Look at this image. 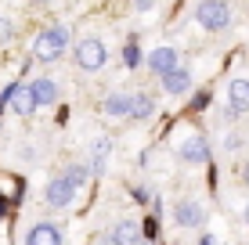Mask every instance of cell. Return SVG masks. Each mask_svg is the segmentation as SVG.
Instances as JSON below:
<instances>
[{"instance_id":"cell-12","label":"cell","mask_w":249,"mask_h":245,"mask_svg":"<svg viewBox=\"0 0 249 245\" xmlns=\"http://www.w3.org/2000/svg\"><path fill=\"white\" fill-rule=\"evenodd\" d=\"M116 245H141L144 238H141V224L137 220H119L116 227H112V234H108Z\"/></svg>"},{"instance_id":"cell-20","label":"cell","mask_w":249,"mask_h":245,"mask_svg":"<svg viewBox=\"0 0 249 245\" xmlns=\"http://www.w3.org/2000/svg\"><path fill=\"white\" fill-rule=\"evenodd\" d=\"M202 108H210V90H199V94L192 98V108H188V112H202Z\"/></svg>"},{"instance_id":"cell-3","label":"cell","mask_w":249,"mask_h":245,"mask_svg":"<svg viewBox=\"0 0 249 245\" xmlns=\"http://www.w3.org/2000/svg\"><path fill=\"white\" fill-rule=\"evenodd\" d=\"M76 69H83V72H98L101 65L108 62V50H105V44H101L98 36H87V40H80L76 44Z\"/></svg>"},{"instance_id":"cell-22","label":"cell","mask_w":249,"mask_h":245,"mask_svg":"<svg viewBox=\"0 0 249 245\" xmlns=\"http://www.w3.org/2000/svg\"><path fill=\"white\" fill-rule=\"evenodd\" d=\"M11 36H15V25L7 22V18H0V47H4L7 40H11Z\"/></svg>"},{"instance_id":"cell-9","label":"cell","mask_w":249,"mask_h":245,"mask_svg":"<svg viewBox=\"0 0 249 245\" xmlns=\"http://www.w3.org/2000/svg\"><path fill=\"white\" fill-rule=\"evenodd\" d=\"M29 90H33V101H36V108H47L58 101V83L51 80V76H36V80H29Z\"/></svg>"},{"instance_id":"cell-11","label":"cell","mask_w":249,"mask_h":245,"mask_svg":"<svg viewBox=\"0 0 249 245\" xmlns=\"http://www.w3.org/2000/svg\"><path fill=\"white\" fill-rule=\"evenodd\" d=\"M162 90H166L170 98H181L192 90V72L188 69H174V72H166L162 76Z\"/></svg>"},{"instance_id":"cell-26","label":"cell","mask_w":249,"mask_h":245,"mask_svg":"<svg viewBox=\"0 0 249 245\" xmlns=\"http://www.w3.org/2000/svg\"><path fill=\"white\" fill-rule=\"evenodd\" d=\"M199 245H220V242L213 238V234H202V238H199Z\"/></svg>"},{"instance_id":"cell-21","label":"cell","mask_w":249,"mask_h":245,"mask_svg":"<svg viewBox=\"0 0 249 245\" xmlns=\"http://www.w3.org/2000/svg\"><path fill=\"white\" fill-rule=\"evenodd\" d=\"M242 145H246V137H242V133H228V137H224V151H238Z\"/></svg>"},{"instance_id":"cell-18","label":"cell","mask_w":249,"mask_h":245,"mask_svg":"<svg viewBox=\"0 0 249 245\" xmlns=\"http://www.w3.org/2000/svg\"><path fill=\"white\" fill-rule=\"evenodd\" d=\"M141 238H144V242H156V238H159V216H156V213H148V216L141 220Z\"/></svg>"},{"instance_id":"cell-30","label":"cell","mask_w":249,"mask_h":245,"mask_svg":"<svg viewBox=\"0 0 249 245\" xmlns=\"http://www.w3.org/2000/svg\"><path fill=\"white\" fill-rule=\"evenodd\" d=\"M36 4H51V0H36Z\"/></svg>"},{"instance_id":"cell-10","label":"cell","mask_w":249,"mask_h":245,"mask_svg":"<svg viewBox=\"0 0 249 245\" xmlns=\"http://www.w3.org/2000/svg\"><path fill=\"white\" fill-rule=\"evenodd\" d=\"M7 108H11L15 115H33V112H36V101H33L29 83H15V87H11V101H7Z\"/></svg>"},{"instance_id":"cell-15","label":"cell","mask_w":249,"mask_h":245,"mask_svg":"<svg viewBox=\"0 0 249 245\" xmlns=\"http://www.w3.org/2000/svg\"><path fill=\"white\" fill-rule=\"evenodd\" d=\"M108 155H112V141H108V137H98V145H94V155H90V173H105Z\"/></svg>"},{"instance_id":"cell-28","label":"cell","mask_w":249,"mask_h":245,"mask_svg":"<svg viewBox=\"0 0 249 245\" xmlns=\"http://www.w3.org/2000/svg\"><path fill=\"white\" fill-rule=\"evenodd\" d=\"M101 245H116V242H112V238H108V234H105V238H101Z\"/></svg>"},{"instance_id":"cell-19","label":"cell","mask_w":249,"mask_h":245,"mask_svg":"<svg viewBox=\"0 0 249 245\" xmlns=\"http://www.w3.org/2000/svg\"><path fill=\"white\" fill-rule=\"evenodd\" d=\"M141 62H144V58H141V50H137V44L130 40V44L123 47V65H126V69H137Z\"/></svg>"},{"instance_id":"cell-16","label":"cell","mask_w":249,"mask_h":245,"mask_svg":"<svg viewBox=\"0 0 249 245\" xmlns=\"http://www.w3.org/2000/svg\"><path fill=\"white\" fill-rule=\"evenodd\" d=\"M130 115L137 123H144V119H152L156 115V98L152 94H134V105H130Z\"/></svg>"},{"instance_id":"cell-23","label":"cell","mask_w":249,"mask_h":245,"mask_svg":"<svg viewBox=\"0 0 249 245\" xmlns=\"http://www.w3.org/2000/svg\"><path fill=\"white\" fill-rule=\"evenodd\" d=\"M134 198L144 206V202H152V191H148V188H134Z\"/></svg>"},{"instance_id":"cell-17","label":"cell","mask_w":249,"mask_h":245,"mask_svg":"<svg viewBox=\"0 0 249 245\" xmlns=\"http://www.w3.org/2000/svg\"><path fill=\"white\" fill-rule=\"evenodd\" d=\"M65 177H69V184H72V188H83V184L90 180V166L87 163H72L65 170Z\"/></svg>"},{"instance_id":"cell-27","label":"cell","mask_w":249,"mask_h":245,"mask_svg":"<svg viewBox=\"0 0 249 245\" xmlns=\"http://www.w3.org/2000/svg\"><path fill=\"white\" fill-rule=\"evenodd\" d=\"M242 184H246V188H249V163L242 166Z\"/></svg>"},{"instance_id":"cell-29","label":"cell","mask_w":249,"mask_h":245,"mask_svg":"<svg viewBox=\"0 0 249 245\" xmlns=\"http://www.w3.org/2000/svg\"><path fill=\"white\" fill-rule=\"evenodd\" d=\"M242 216H246V224H249V206H246V209H242Z\"/></svg>"},{"instance_id":"cell-8","label":"cell","mask_w":249,"mask_h":245,"mask_svg":"<svg viewBox=\"0 0 249 245\" xmlns=\"http://www.w3.org/2000/svg\"><path fill=\"white\" fill-rule=\"evenodd\" d=\"M148 69H152V72H156L159 80H162L166 72L181 69V54H177L174 47H156V50L148 54Z\"/></svg>"},{"instance_id":"cell-31","label":"cell","mask_w":249,"mask_h":245,"mask_svg":"<svg viewBox=\"0 0 249 245\" xmlns=\"http://www.w3.org/2000/svg\"><path fill=\"white\" fill-rule=\"evenodd\" d=\"M220 245H224V242H220Z\"/></svg>"},{"instance_id":"cell-13","label":"cell","mask_w":249,"mask_h":245,"mask_svg":"<svg viewBox=\"0 0 249 245\" xmlns=\"http://www.w3.org/2000/svg\"><path fill=\"white\" fill-rule=\"evenodd\" d=\"M228 98H231V108H235L238 115H249V80H231L228 83Z\"/></svg>"},{"instance_id":"cell-5","label":"cell","mask_w":249,"mask_h":245,"mask_svg":"<svg viewBox=\"0 0 249 245\" xmlns=\"http://www.w3.org/2000/svg\"><path fill=\"white\" fill-rule=\"evenodd\" d=\"M177 155L184 159V163H192V166H210V141L202 137V133H192L188 141H181V148H177Z\"/></svg>"},{"instance_id":"cell-2","label":"cell","mask_w":249,"mask_h":245,"mask_svg":"<svg viewBox=\"0 0 249 245\" xmlns=\"http://www.w3.org/2000/svg\"><path fill=\"white\" fill-rule=\"evenodd\" d=\"M195 22H199L202 29H210V33H220V29L231 25V7L224 0H199V4H195Z\"/></svg>"},{"instance_id":"cell-7","label":"cell","mask_w":249,"mask_h":245,"mask_svg":"<svg viewBox=\"0 0 249 245\" xmlns=\"http://www.w3.org/2000/svg\"><path fill=\"white\" fill-rule=\"evenodd\" d=\"M174 220H177V227H202L206 224V209L195 198H181L174 206Z\"/></svg>"},{"instance_id":"cell-1","label":"cell","mask_w":249,"mask_h":245,"mask_svg":"<svg viewBox=\"0 0 249 245\" xmlns=\"http://www.w3.org/2000/svg\"><path fill=\"white\" fill-rule=\"evenodd\" d=\"M69 47V25H47L36 40H33V58L36 62H58Z\"/></svg>"},{"instance_id":"cell-6","label":"cell","mask_w":249,"mask_h":245,"mask_svg":"<svg viewBox=\"0 0 249 245\" xmlns=\"http://www.w3.org/2000/svg\"><path fill=\"white\" fill-rule=\"evenodd\" d=\"M25 245H65L62 238V227L51 224V220H40L25 231Z\"/></svg>"},{"instance_id":"cell-24","label":"cell","mask_w":249,"mask_h":245,"mask_svg":"<svg viewBox=\"0 0 249 245\" xmlns=\"http://www.w3.org/2000/svg\"><path fill=\"white\" fill-rule=\"evenodd\" d=\"M7 209H11V202H7V195H4V191H0V220H4V216H7Z\"/></svg>"},{"instance_id":"cell-25","label":"cell","mask_w":249,"mask_h":245,"mask_svg":"<svg viewBox=\"0 0 249 245\" xmlns=\"http://www.w3.org/2000/svg\"><path fill=\"white\" fill-rule=\"evenodd\" d=\"M152 4H156V0H134V11H148Z\"/></svg>"},{"instance_id":"cell-4","label":"cell","mask_w":249,"mask_h":245,"mask_svg":"<svg viewBox=\"0 0 249 245\" xmlns=\"http://www.w3.org/2000/svg\"><path fill=\"white\" fill-rule=\"evenodd\" d=\"M76 191H80V188H72V184H69V177L62 173V177H51V180H47L44 198H47L51 209H69V206H72V198H76Z\"/></svg>"},{"instance_id":"cell-14","label":"cell","mask_w":249,"mask_h":245,"mask_svg":"<svg viewBox=\"0 0 249 245\" xmlns=\"http://www.w3.org/2000/svg\"><path fill=\"white\" fill-rule=\"evenodd\" d=\"M130 105H134V94H123V90H116V94L105 98V115L108 119H123V115H130Z\"/></svg>"}]
</instances>
